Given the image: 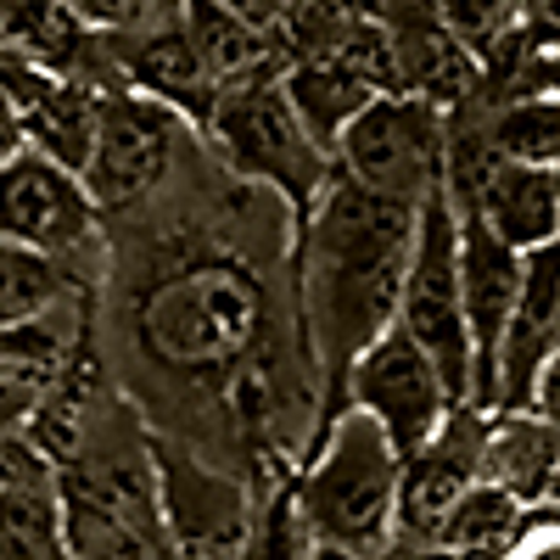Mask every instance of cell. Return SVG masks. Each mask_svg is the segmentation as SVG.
<instances>
[{"label": "cell", "mask_w": 560, "mask_h": 560, "mask_svg": "<svg viewBox=\"0 0 560 560\" xmlns=\"http://www.w3.org/2000/svg\"><path fill=\"white\" fill-rule=\"evenodd\" d=\"M152 504L179 560H236L253 527V499L236 477L213 471L174 443H152Z\"/></svg>", "instance_id": "8"}, {"label": "cell", "mask_w": 560, "mask_h": 560, "mask_svg": "<svg viewBox=\"0 0 560 560\" xmlns=\"http://www.w3.org/2000/svg\"><path fill=\"white\" fill-rule=\"evenodd\" d=\"M202 135L219 147V158L230 168L258 179V185H275L303 219L337 174L331 152L314 147L308 129L298 124V113L287 107V96H280V79L224 90Z\"/></svg>", "instance_id": "4"}, {"label": "cell", "mask_w": 560, "mask_h": 560, "mask_svg": "<svg viewBox=\"0 0 560 560\" xmlns=\"http://www.w3.org/2000/svg\"><path fill=\"white\" fill-rule=\"evenodd\" d=\"M342 382H348V409L376 420L387 432V443L398 448V459H409L454 409L438 364L420 353L398 325H387V331L348 364Z\"/></svg>", "instance_id": "9"}, {"label": "cell", "mask_w": 560, "mask_h": 560, "mask_svg": "<svg viewBox=\"0 0 560 560\" xmlns=\"http://www.w3.org/2000/svg\"><path fill=\"white\" fill-rule=\"evenodd\" d=\"M527 510L533 504L510 499L493 482H471L438 516L427 544H415V549L432 555V560H504L510 544H516V533L527 527Z\"/></svg>", "instance_id": "18"}, {"label": "cell", "mask_w": 560, "mask_h": 560, "mask_svg": "<svg viewBox=\"0 0 560 560\" xmlns=\"http://www.w3.org/2000/svg\"><path fill=\"white\" fill-rule=\"evenodd\" d=\"M253 331V298L242 303L236 280H185L168 292L163 308H152V342L163 337L168 359L191 364H219L230 359Z\"/></svg>", "instance_id": "14"}, {"label": "cell", "mask_w": 560, "mask_h": 560, "mask_svg": "<svg viewBox=\"0 0 560 560\" xmlns=\"http://www.w3.org/2000/svg\"><path fill=\"white\" fill-rule=\"evenodd\" d=\"M454 219H459V303H465V331H471V398L465 404L493 409V364L522 292V253L493 242L471 213Z\"/></svg>", "instance_id": "11"}, {"label": "cell", "mask_w": 560, "mask_h": 560, "mask_svg": "<svg viewBox=\"0 0 560 560\" xmlns=\"http://www.w3.org/2000/svg\"><path fill=\"white\" fill-rule=\"evenodd\" d=\"M23 147V135H18V118L7 113V102H0V158H7V152H18Z\"/></svg>", "instance_id": "32"}, {"label": "cell", "mask_w": 560, "mask_h": 560, "mask_svg": "<svg viewBox=\"0 0 560 560\" xmlns=\"http://www.w3.org/2000/svg\"><path fill=\"white\" fill-rule=\"evenodd\" d=\"M555 185H560V163H555Z\"/></svg>", "instance_id": "35"}, {"label": "cell", "mask_w": 560, "mask_h": 560, "mask_svg": "<svg viewBox=\"0 0 560 560\" xmlns=\"http://www.w3.org/2000/svg\"><path fill=\"white\" fill-rule=\"evenodd\" d=\"M39 387L34 382H23L12 364H0V432H23L28 420H34V409H39Z\"/></svg>", "instance_id": "28"}, {"label": "cell", "mask_w": 560, "mask_h": 560, "mask_svg": "<svg viewBox=\"0 0 560 560\" xmlns=\"http://www.w3.org/2000/svg\"><path fill=\"white\" fill-rule=\"evenodd\" d=\"M482 135L493 158L504 163H560V102L544 96V90H527V96H504L488 113H477Z\"/></svg>", "instance_id": "20"}, {"label": "cell", "mask_w": 560, "mask_h": 560, "mask_svg": "<svg viewBox=\"0 0 560 560\" xmlns=\"http://www.w3.org/2000/svg\"><path fill=\"white\" fill-rule=\"evenodd\" d=\"M308 555H314V527L298 504V488H275L269 504L253 516L236 560H308Z\"/></svg>", "instance_id": "23"}, {"label": "cell", "mask_w": 560, "mask_h": 560, "mask_svg": "<svg viewBox=\"0 0 560 560\" xmlns=\"http://www.w3.org/2000/svg\"><path fill=\"white\" fill-rule=\"evenodd\" d=\"M398 331L438 364L454 404L471 398V331H465V303H459V219L443 197V185L427 191V202L415 208Z\"/></svg>", "instance_id": "3"}, {"label": "cell", "mask_w": 560, "mask_h": 560, "mask_svg": "<svg viewBox=\"0 0 560 560\" xmlns=\"http://www.w3.org/2000/svg\"><path fill=\"white\" fill-rule=\"evenodd\" d=\"M516 34L538 62L560 57V0H516Z\"/></svg>", "instance_id": "26"}, {"label": "cell", "mask_w": 560, "mask_h": 560, "mask_svg": "<svg viewBox=\"0 0 560 560\" xmlns=\"http://www.w3.org/2000/svg\"><path fill=\"white\" fill-rule=\"evenodd\" d=\"M544 504H555V510H560V471H555V488H549V499H544Z\"/></svg>", "instance_id": "34"}, {"label": "cell", "mask_w": 560, "mask_h": 560, "mask_svg": "<svg viewBox=\"0 0 560 560\" xmlns=\"http://www.w3.org/2000/svg\"><path fill=\"white\" fill-rule=\"evenodd\" d=\"M560 471V427L538 409H493L482 438V482L522 504H544Z\"/></svg>", "instance_id": "17"}, {"label": "cell", "mask_w": 560, "mask_h": 560, "mask_svg": "<svg viewBox=\"0 0 560 560\" xmlns=\"http://www.w3.org/2000/svg\"><path fill=\"white\" fill-rule=\"evenodd\" d=\"M308 560H359V555H348V549H331V544H314V555Z\"/></svg>", "instance_id": "33"}, {"label": "cell", "mask_w": 560, "mask_h": 560, "mask_svg": "<svg viewBox=\"0 0 560 560\" xmlns=\"http://www.w3.org/2000/svg\"><path fill=\"white\" fill-rule=\"evenodd\" d=\"M179 28H185V39L197 45V57H202L208 79L219 84V96L224 90H242V84H269L292 62L287 34L253 28L247 18L213 7V0H185Z\"/></svg>", "instance_id": "16"}, {"label": "cell", "mask_w": 560, "mask_h": 560, "mask_svg": "<svg viewBox=\"0 0 560 560\" xmlns=\"http://www.w3.org/2000/svg\"><path fill=\"white\" fill-rule=\"evenodd\" d=\"M488 420H493V409L454 404L443 427L404 459V477H398V538L404 544H427L443 510L471 482H482Z\"/></svg>", "instance_id": "10"}, {"label": "cell", "mask_w": 560, "mask_h": 560, "mask_svg": "<svg viewBox=\"0 0 560 560\" xmlns=\"http://www.w3.org/2000/svg\"><path fill=\"white\" fill-rule=\"evenodd\" d=\"M398 477L404 459L370 415L342 409L319 438V454L292 482L314 527V544L348 549L359 560L382 555L398 538Z\"/></svg>", "instance_id": "2"}, {"label": "cell", "mask_w": 560, "mask_h": 560, "mask_svg": "<svg viewBox=\"0 0 560 560\" xmlns=\"http://www.w3.org/2000/svg\"><path fill=\"white\" fill-rule=\"evenodd\" d=\"M179 135L185 124L168 107L135 96V90H102L96 135H90V158L79 174L90 202L102 213H124L135 202H147L174 168Z\"/></svg>", "instance_id": "6"}, {"label": "cell", "mask_w": 560, "mask_h": 560, "mask_svg": "<svg viewBox=\"0 0 560 560\" xmlns=\"http://www.w3.org/2000/svg\"><path fill=\"white\" fill-rule=\"evenodd\" d=\"M0 560H68L57 482L0 488Z\"/></svg>", "instance_id": "21"}, {"label": "cell", "mask_w": 560, "mask_h": 560, "mask_svg": "<svg viewBox=\"0 0 560 560\" xmlns=\"http://www.w3.org/2000/svg\"><path fill=\"white\" fill-rule=\"evenodd\" d=\"M504 560H560V510L555 504H533L527 527L516 533Z\"/></svg>", "instance_id": "27"}, {"label": "cell", "mask_w": 560, "mask_h": 560, "mask_svg": "<svg viewBox=\"0 0 560 560\" xmlns=\"http://www.w3.org/2000/svg\"><path fill=\"white\" fill-rule=\"evenodd\" d=\"M420 560H432V555H420Z\"/></svg>", "instance_id": "37"}, {"label": "cell", "mask_w": 560, "mask_h": 560, "mask_svg": "<svg viewBox=\"0 0 560 560\" xmlns=\"http://www.w3.org/2000/svg\"><path fill=\"white\" fill-rule=\"evenodd\" d=\"M102 51H107V68H113L118 90H135V96L168 107L191 129H208V118L219 107V84L208 79L197 45L185 39L179 23L152 28V34H118V39L102 34Z\"/></svg>", "instance_id": "13"}, {"label": "cell", "mask_w": 560, "mask_h": 560, "mask_svg": "<svg viewBox=\"0 0 560 560\" xmlns=\"http://www.w3.org/2000/svg\"><path fill=\"white\" fill-rule=\"evenodd\" d=\"M96 236H102V208L90 202L73 168L34 147L0 158V242L73 264L79 253L96 247Z\"/></svg>", "instance_id": "7"}, {"label": "cell", "mask_w": 560, "mask_h": 560, "mask_svg": "<svg viewBox=\"0 0 560 560\" xmlns=\"http://www.w3.org/2000/svg\"><path fill=\"white\" fill-rule=\"evenodd\" d=\"M280 96H287V107L298 113V124L308 129V140L319 152H337L342 129L376 102V90H370L359 73H348L342 62L292 57L287 73H280Z\"/></svg>", "instance_id": "19"}, {"label": "cell", "mask_w": 560, "mask_h": 560, "mask_svg": "<svg viewBox=\"0 0 560 560\" xmlns=\"http://www.w3.org/2000/svg\"><path fill=\"white\" fill-rule=\"evenodd\" d=\"M443 135H448V113L415 96H376L342 129L331 163L342 179L364 185V191L420 208L427 191L443 185Z\"/></svg>", "instance_id": "5"}, {"label": "cell", "mask_w": 560, "mask_h": 560, "mask_svg": "<svg viewBox=\"0 0 560 560\" xmlns=\"http://www.w3.org/2000/svg\"><path fill=\"white\" fill-rule=\"evenodd\" d=\"M287 7H303V0H287Z\"/></svg>", "instance_id": "36"}, {"label": "cell", "mask_w": 560, "mask_h": 560, "mask_svg": "<svg viewBox=\"0 0 560 560\" xmlns=\"http://www.w3.org/2000/svg\"><path fill=\"white\" fill-rule=\"evenodd\" d=\"M213 7L236 12V18H247L253 28H269V34H287V18H292L287 0H213Z\"/></svg>", "instance_id": "29"}, {"label": "cell", "mask_w": 560, "mask_h": 560, "mask_svg": "<svg viewBox=\"0 0 560 560\" xmlns=\"http://www.w3.org/2000/svg\"><path fill=\"white\" fill-rule=\"evenodd\" d=\"M471 213L493 242H504L510 253H538L549 242H560V185L555 168L544 163H493L471 197Z\"/></svg>", "instance_id": "15"}, {"label": "cell", "mask_w": 560, "mask_h": 560, "mask_svg": "<svg viewBox=\"0 0 560 560\" xmlns=\"http://www.w3.org/2000/svg\"><path fill=\"white\" fill-rule=\"evenodd\" d=\"M432 12L477 68L516 34V0H432Z\"/></svg>", "instance_id": "24"}, {"label": "cell", "mask_w": 560, "mask_h": 560, "mask_svg": "<svg viewBox=\"0 0 560 560\" xmlns=\"http://www.w3.org/2000/svg\"><path fill=\"white\" fill-rule=\"evenodd\" d=\"M533 409L560 427V353L544 364V376H538V387H533Z\"/></svg>", "instance_id": "30"}, {"label": "cell", "mask_w": 560, "mask_h": 560, "mask_svg": "<svg viewBox=\"0 0 560 560\" xmlns=\"http://www.w3.org/2000/svg\"><path fill=\"white\" fill-rule=\"evenodd\" d=\"M62 7L90 28V34H152V28H168L179 23L185 0H62Z\"/></svg>", "instance_id": "25"}, {"label": "cell", "mask_w": 560, "mask_h": 560, "mask_svg": "<svg viewBox=\"0 0 560 560\" xmlns=\"http://www.w3.org/2000/svg\"><path fill=\"white\" fill-rule=\"evenodd\" d=\"M533 90H544V96H555V102H560V57L533 62Z\"/></svg>", "instance_id": "31"}, {"label": "cell", "mask_w": 560, "mask_h": 560, "mask_svg": "<svg viewBox=\"0 0 560 560\" xmlns=\"http://www.w3.org/2000/svg\"><path fill=\"white\" fill-rule=\"evenodd\" d=\"M73 292H79V280H73L68 264L0 242V331H12V325H23V319H34L45 308H57Z\"/></svg>", "instance_id": "22"}, {"label": "cell", "mask_w": 560, "mask_h": 560, "mask_svg": "<svg viewBox=\"0 0 560 560\" xmlns=\"http://www.w3.org/2000/svg\"><path fill=\"white\" fill-rule=\"evenodd\" d=\"M555 353H560V242L522 253V292L493 364V409H533V387Z\"/></svg>", "instance_id": "12"}, {"label": "cell", "mask_w": 560, "mask_h": 560, "mask_svg": "<svg viewBox=\"0 0 560 560\" xmlns=\"http://www.w3.org/2000/svg\"><path fill=\"white\" fill-rule=\"evenodd\" d=\"M415 242V208L331 174L303 219V314L325 382L398 325V292Z\"/></svg>", "instance_id": "1"}]
</instances>
